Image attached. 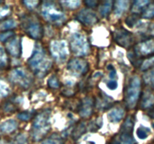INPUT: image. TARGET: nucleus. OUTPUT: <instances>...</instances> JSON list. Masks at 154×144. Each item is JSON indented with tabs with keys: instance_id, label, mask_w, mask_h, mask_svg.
<instances>
[{
	"instance_id": "1",
	"label": "nucleus",
	"mask_w": 154,
	"mask_h": 144,
	"mask_svg": "<svg viewBox=\"0 0 154 144\" xmlns=\"http://www.w3.org/2000/svg\"><path fill=\"white\" fill-rule=\"evenodd\" d=\"M28 64L38 76H44L52 65V61L40 44H36L34 52L28 61Z\"/></svg>"
},
{
	"instance_id": "2",
	"label": "nucleus",
	"mask_w": 154,
	"mask_h": 144,
	"mask_svg": "<svg viewBox=\"0 0 154 144\" xmlns=\"http://www.w3.org/2000/svg\"><path fill=\"white\" fill-rule=\"evenodd\" d=\"M50 111L46 110L41 112L35 118L32 128V134L34 140L38 141L43 139L51 129L50 124Z\"/></svg>"
},
{
	"instance_id": "3",
	"label": "nucleus",
	"mask_w": 154,
	"mask_h": 144,
	"mask_svg": "<svg viewBox=\"0 0 154 144\" xmlns=\"http://www.w3.org/2000/svg\"><path fill=\"white\" fill-rule=\"evenodd\" d=\"M133 125L134 122L132 116L127 117L119 133L112 138L109 144H136L132 136Z\"/></svg>"
},
{
	"instance_id": "4",
	"label": "nucleus",
	"mask_w": 154,
	"mask_h": 144,
	"mask_svg": "<svg viewBox=\"0 0 154 144\" xmlns=\"http://www.w3.org/2000/svg\"><path fill=\"white\" fill-rule=\"evenodd\" d=\"M42 13L45 20L53 24L61 25L66 20V14L59 10L53 2H45L42 8Z\"/></svg>"
},
{
	"instance_id": "5",
	"label": "nucleus",
	"mask_w": 154,
	"mask_h": 144,
	"mask_svg": "<svg viewBox=\"0 0 154 144\" xmlns=\"http://www.w3.org/2000/svg\"><path fill=\"white\" fill-rule=\"evenodd\" d=\"M141 93V80L138 76H134L130 80L125 94L126 106L132 109L137 104Z\"/></svg>"
},
{
	"instance_id": "6",
	"label": "nucleus",
	"mask_w": 154,
	"mask_h": 144,
	"mask_svg": "<svg viewBox=\"0 0 154 144\" xmlns=\"http://www.w3.org/2000/svg\"><path fill=\"white\" fill-rule=\"evenodd\" d=\"M70 44L72 52L79 56L87 55L90 50L87 38L81 33L76 32L72 34L71 37Z\"/></svg>"
},
{
	"instance_id": "7",
	"label": "nucleus",
	"mask_w": 154,
	"mask_h": 144,
	"mask_svg": "<svg viewBox=\"0 0 154 144\" xmlns=\"http://www.w3.org/2000/svg\"><path fill=\"white\" fill-rule=\"evenodd\" d=\"M10 80L14 83L25 88H29L33 82L32 75L23 68L14 69L10 74Z\"/></svg>"
},
{
	"instance_id": "8",
	"label": "nucleus",
	"mask_w": 154,
	"mask_h": 144,
	"mask_svg": "<svg viewBox=\"0 0 154 144\" xmlns=\"http://www.w3.org/2000/svg\"><path fill=\"white\" fill-rule=\"evenodd\" d=\"M51 52L57 62L63 63L69 56L67 43L64 40H54L51 43Z\"/></svg>"
},
{
	"instance_id": "9",
	"label": "nucleus",
	"mask_w": 154,
	"mask_h": 144,
	"mask_svg": "<svg viewBox=\"0 0 154 144\" xmlns=\"http://www.w3.org/2000/svg\"><path fill=\"white\" fill-rule=\"evenodd\" d=\"M114 38L117 44L126 48L130 46L133 40L132 33L126 30L123 27L117 28L114 31Z\"/></svg>"
},
{
	"instance_id": "10",
	"label": "nucleus",
	"mask_w": 154,
	"mask_h": 144,
	"mask_svg": "<svg viewBox=\"0 0 154 144\" xmlns=\"http://www.w3.org/2000/svg\"><path fill=\"white\" fill-rule=\"evenodd\" d=\"M134 53L137 57L150 56L154 54V39L150 38L144 42L138 44L134 49Z\"/></svg>"
},
{
	"instance_id": "11",
	"label": "nucleus",
	"mask_w": 154,
	"mask_h": 144,
	"mask_svg": "<svg viewBox=\"0 0 154 144\" xmlns=\"http://www.w3.org/2000/svg\"><path fill=\"white\" fill-rule=\"evenodd\" d=\"M68 70L78 76L87 74L89 70V64L84 60L81 58H73L68 64Z\"/></svg>"
},
{
	"instance_id": "12",
	"label": "nucleus",
	"mask_w": 154,
	"mask_h": 144,
	"mask_svg": "<svg viewBox=\"0 0 154 144\" xmlns=\"http://www.w3.org/2000/svg\"><path fill=\"white\" fill-rule=\"evenodd\" d=\"M77 18L80 22L87 26L94 25L99 21L96 14L93 10L87 8L82 9L77 14Z\"/></svg>"
},
{
	"instance_id": "13",
	"label": "nucleus",
	"mask_w": 154,
	"mask_h": 144,
	"mask_svg": "<svg viewBox=\"0 0 154 144\" xmlns=\"http://www.w3.org/2000/svg\"><path fill=\"white\" fill-rule=\"evenodd\" d=\"M93 106H94V101L93 99L90 97H87L81 100L78 112L79 114L84 118H87L90 116L93 113Z\"/></svg>"
},
{
	"instance_id": "14",
	"label": "nucleus",
	"mask_w": 154,
	"mask_h": 144,
	"mask_svg": "<svg viewBox=\"0 0 154 144\" xmlns=\"http://www.w3.org/2000/svg\"><path fill=\"white\" fill-rule=\"evenodd\" d=\"M6 48L11 56L19 57L21 54V43L18 38H14L6 43Z\"/></svg>"
},
{
	"instance_id": "15",
	"label": "nucleus",
	"mask_w": 154,
	"mask_h": 144,
	"mask_svg": "<svg viewBox=\"0 0 154 144\" xmlns=\"http://www.w3.org/2000/svg\"><path fill=\"white\" fill-rule=\"evenodd\" d=\"M26 31L28 33L29 35L32 38L40 39L42 37V28L40 23L35 21H31L27 26Z\"/></svg>"
},
{
	"instance_id": "16",
	"label": "nucleus",
	"mask_w": 154,
	"mask_h": 144,
	"mask_svg": "<svg viewBox=\"0 0 154 144\" xmlns=\"http://www.w3.org/2000/svg\"><path fill=\"white\" fill-rule=\"evenodd\" d=\"M154 105V94L150 90L143 92L141 100V106L143 109H151Z\"/></svg>"
},
{
	"instance_id": "17",
	"label": "nucleus",
	"mask_w": 154,
	"mask_h": 144,
	"mask_svg": "<svg viewBox=\"0 0 154 144\" xmlns=\"http://www.w3.org/2000/svg\"><path fill=\"white\" fill-rule=\"evenodd\" d=\"M124 113V110L122 108H114L108 112L107 117L111 122L117 123L123 118Z\"/></svg>"
},
{
	"instance_id": "18",
	"label": "nucleus",
	"mask_w": 154,
	"mask_h": 144,
	"mask_svg": "<svg viewBox=\"0 0 154 144\" xmlns=\"http://www.w3.org/2000/svg\"><path fill=\"white\" fill-rule=\"evenodd\" d=\"M17 128V122L14 119H8L0 124V134L11 133Z\"/></svg>"
},
{
	"instance_id": "19",
	"label": "nucleus",
	"mask_w": 154,
	"mask_h": 144,
	"mask_svg": "<svg viewBox=\"0 0 154 144\" xmlns=\"http://www.w3.org/2000/svg\"><path fill=\"white\" fill-rule=\"evenodd\" d=\"M129 6V1H125V0H119L114 2V12L115 16L117 17L121 16L125 10L128 9Z\"/></svg>"
},
{
	"instance_id": "20",
	"label": "nucleus",
	"mask_w": 154,
	"mask_h": 144,
	"mask_svg": "<svg viewBox=\"0 0 154 144\" xmlns=\"http://www.w3.org/2000/svg\"><path fill=\"white\" fill-rule=\"evenodd\" d=\"M108 95H100V98L98 99L97 102V107L100 110L109 109L110 106L112 105V99L110 97H108Z\"/></svg>"
},
{
	"instance_id": "21",
	"label": "nucleus",
	"mask_w": 154,
	"mask_h": 144,
	"mask_svg": "<svg viewBox=\"0 0 154 144\" xmlns=\"http://www.w3.org/2000/svg\"><path fill=\"white\" fill-rule=\"evenodd\" d=\"M148 4H150V2L147 0H139V1L134 2L132 8V13L138 14L140 12H143Z\"/></svg>"
},
{
	"instance_id": "22",
	"label": "nucleus",
	"mask_w": 154,
	"mask_h": 144,
	"mask_svg": "<svg viewBox=\"0 0 154 144\" xmlns=\"http://www.w3.org/2000/svg\"><path fill=\"white\" fill-rule=\"evenodd\" d=\"M112 1H105L102 3L100 8H99V11H100L101 15L102 16H107L109 14L111 8H112Z\"/></svg>"
},
{
	"instance_id": "23",
	"label": "nucleus",
	"mask_w": 154,
	"mask_h": 144,
	"mask_svg": "<svg viewBox=\"0 0 154 144\" xmlns=\"http://www.w3.org/2000/svg\"><path fill=\"white\" fill-rule=\"evenodd\" d=\"M63 138L57 134H54L42 141V144H64Z\"/></svg>"
},
{
	"instance_id": "24",
	"label": "nucleus",
	"mask_w": 154,
	"mask_h": 144,
	"mask_svg": "<svg viewBox=\"0 0 154 144\" xmlns=\"http://www.w3.org/2000/svg\"><path fill=\"white\" fill-rule=\"evenodd\" d=\"M86 123L85 122H81L76 128L75 130H73V134H72V136L75 140H78L83 134L85 133L86 131Z\"/></svg>"
},
{
	"instance_id": "25",
	"label": "nucleus",
	"mask_w": 154,
	"mask_h": 144,
	"mask_svg": "<svg viewBox=\"0 0 154 144\" xmlns=\"http://www.w3.org/2000/svg\"><path fill=\"white\" fill-rule=\"evenodd\" d=\"M137 136L141 140H144L150 135V129L149 128L145 127V126L141 125L138 129H137Z\"/></svg>"
},
{
	"instance_id": "26",
	"label": "nucleus",
	"mask_w": 154,
	"mask_h": 144,
	"mask_svg": "<svg viewBox=\"0 0 154 144\" xmlns=\"http://www.w3.org/2000/svg\"><path fill=\"white\" fill-rule=\"evenodd\" d=\"M8 64V56L5 50L2 46H0V70L6 68Z\"/></svg>"
},
{
	"instance_id": "27",
	"label": "nucleus",
	"mask_w": 154,
	"mask_h": 144,
	"mask_svg": "<svg viewBox=\"0 0 154 144\" xmlns=\"http://www.w3.org/2000/svg\"><path fill=\"white\" fill-rule=\"evenodd\" d=\"M16 26L17 23L14 20H6L0 24V30L4 31V30L11 29V28H14Z\"/></svg>"
},
{
	"instance_id": "28",
	"label": "nucleus",
	"mask_w": 154,
	"mask_h": 144,
	"mask_svg": "<svg viewBox=\"0 0 154 144\" xmlns=\"http://www.w3.org/2000/svg\"><path fill=\"white\" fill-rule=\"evenodd\" d=\"M10 92V88L8 84L2 80H0V99L6 97Z\"/></svg>"
},
{
	"instance_id": "29",
	"label": "nucleus",
	"mask_w": 154,
	"mask_h": 144,
	"mask_svg": "<svg viewBox=\"0 0 154 144\" xmlns=\"http://www.w3.org/2000/svg\"><path fill=\"white\" fill-rule=\"evenodd\" d=\"M142 17L145 19H151L154 17V4H150L147 6L143 11Z\"/></svg>"
},
{
	"instance_id": "30",
	"label": "nucleus",
	"mask_w": 154,
	"mask_h": 144,
	"mask_svg": "<svg viewBox=\"0 0 154 144\" xmlns=\"http://www.w3.org/2000/svg\"><path fill=\"white\" fill-rule=\"evenodd\" d=\"M138 14H133L131 16H128L126 20V23L128 26L129 27H133L136 24V22H138Z\"/></svg>"
},
{
	"instance_id": "31",
	"label": "nucleus",
	"mask_w": 154,
	"mask_h": 144,
	"mask_svg": "<svg viewBox=\"0 0 154 144\" xmlns=\"http://www.w3.org/2000/svg\"><path fill=\"white\" fill-rule=\"evenodd\" d=\"M61 3L71 9L77 8L81 4V2L80 1H64L61 2Z\"/></svg>"
},
{
	"instance_id": "32",
	"label": "nucleus",
	"mask_w": 154,
	"mask_h": 144,
	"mask_svg": "<svg viewBox=\"0 0 154 144\" xmlns=\"http://www.w3.org/2000/svg\"><path fill=\"white\" fill-rule=\"evenodd\" d=\"M48 84L50 87L54 88H57L60 86V83H59L58 79L57 78V76L53 75L52 76L49 78V80H48Z\"/></svg>"
},
{
	"instance_id": "33",
	"label": "nucleus",
	"mask_w": 154,
	"mask_h": 144,
	"mask_svg": "<svg viewBox=\"0 0 154 144\" xmlns=\"http://www.w3.org/2000/svg\"><path fill=\"white\" fill-rule=\"evenodd\" d=\"M144 80H145L146 82H147L149 84H151L154 87V69L151 70L150 71L147 72L144 75Z\"/></svg>"
},
{
	"instance_id": "34",
	"label": "nucleus",
	"mask_w": 154,
	"mask_h": 144,
	"mask_svg": "<svg viewBox=\"0 0 154 144\" xmlns=\"http://www.w3.org/2000/svg\"><path fill=\"white\" fill-rule=\"evenodd\" d=\"M2 108L5 112H14L16 110V106L14 104L11 103V101H8L7 103L5 104Z\"/></svg>"
},
{
	"instance_id": "35",
	"label": "nucleus",
	"mask_w": 154,
	"mask_h": 144,
	"mask_svg": "<svg viewBox=\"0 0 154 144\" xmlns=\"http://www.w3.org/2000/svg\"><path fill=\"white\" fill-rule=\"evenodd\" d=\"M154 65V57H152V58H149V59L146 60L145 62H144V63L142 64V66H141V70H148L150 68L153 67Z\"/></svg>"
},
{
	"instance_id": "36",
	"label": "nucleus",
	"mask_w": 154,
	"mask_h": 144,
	"mask_svg": "<svg viewBox=\"0 0 154 144\" xmlns=\"http://www.w3.org/2000/svg\"><path fill=\"white\" fill-rule=\"evenodd\" d=\"M14 35V32L12 31H8L5 32L0 34V41L4 42L5 40H7L8 39H9L10 38H11Z\"/></svg>"
},
{
	"instance_id": "37",
	"label": "nucleus",
	"mask_w": 154,
	"mask_h": 144,
	"mask_svg": "<svg viewBox=\"0 0 154 144\" xmlns=\"http://www.w3.org/2000/svg\"><path fill=\"white\" fill-rule=\"evenodd\" d=\"M106 85L110 90H115L118 87V83H117V81L116 79H110L107 82Z\"/></svg>"
},
{
	"instance_id": "38",
	"label": "nucleus",
	"mask_w": 154,
	"mask_h": 144,
	"mask_svg": "<svg viewBox=\"0 0 154 144\" xmlns=\"http://www.w3.org/2000/svg\"><path fill=\"white\" fill-rule=\"evenodd\" d=\"M14 144H27L26 137L24 134H19L16 136Z\"/></svg>"
},
{
	"instance_id": "39",
	"label": "nucleus",
	"mask_w": 154,
	"mask_h": 144,
	"mask_svg": "<svg viewBox=\"0 0 154 144\" xmlns=\"http://www.w3.org/2000/svg\"><path fill=\"white\" fill-rule=\"evenodd\" d=\"M32 113L29 112H23L17 115V118L22 121H28L31 118Z\"/></svg>"
},
{
	"instance_id": "40",
	"label": "nucleus",
	"mask_w": 154,
	"mask_h": 144,
	"mask_svg": "<svg viewBox=\"0 0 154 144\" xmlns=\"http://www.w3.org/2000/svg\"><path fill=\"white\" fill-rule=\"evenodd\" d=\"M39 2L38 1H24L23 4L26 6L28 8L32 9L38 4Z\"/></svg>"
},
{
	"instance_id": "41",
	"label": "nucleus",
	"mask_w": 154,
	"mask_h": 144,
	"mask_svg": "<svg viewBox=\"0 0 154 144\" xmlns=\"http://www.w3.org/2000/svg\"><path fill=\"white\" fill-rule=\"evenodd\" d=\"M86 5L88 6L90 8H96L99 4V2L95 1V0H87V1L84 2Z\"/></svg>"
},
{
	"instance_id": "42",
	"label": "nucleus",
	"mask_w": 154,
	"mask_h": 144,
	"mask_svg": "<svg viewBox=\"0 0 154 144\" xmlns=\"http://www.w3.org/2000/svg\"><path fill=\"white\" fill-rule=\"evenodd\" d=\"M9 13V8L8 7H2L0 8V18L6 16Z\"/></svg>"
},
{
	"instance_id": "43",
	"label": "nucleus",
	"mask_w": 154,
	"mask_h": 144,
	"mask_svg": "<svg viewBox=\"0 0 154 144\" xmlns=\"http://www.w3.org/2000/svg\"><path fill=\"white\" fill-rule=\"evenodd\" d=\"M1 144H4V143H1Z\"/></svg>"
},
{
	"instance_id": "44",
	"label": "nucleus",
	"mask_w": 154,
	"mask_h": 144,
	"mask_svg": "<svg viewBox=\"0 0 154 144\" xmlns=\"http://www.w3.org/2000/svg\"></svg>"
}]
</instances>
